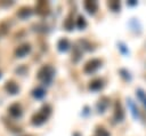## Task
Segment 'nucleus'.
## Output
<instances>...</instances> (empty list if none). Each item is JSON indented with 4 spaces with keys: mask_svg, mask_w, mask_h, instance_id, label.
Wrapping results in <instances>:
<instances>
[{
    "mask_svg": "<svg viewBox=\"0 0 146 136\" xmlns=\"http://www.w3.org/2000/svg\"><path fill=\"white\" fill-rule=\"evenodd\" d=\"M58 49L60 50V51H65V50H67L68 49V47H70V42H68V40L67 39H60L59 41H58Z\"/></svg>",
    "mask_w": 146,
    "mask_h": 136,
    "instance_id": "obj_9",
    "label": "nucleus"
},
{
    "mask_svg": "<svg viewBox=\"0 0 146 136\" xmlns=\"http://www.w3.org/2000/svg\"><path fill=\"white\" fill-rule=\"evenodd\" d=\"M102 87H103V81H102L100 79H95V80H92V81L90 82V85H89V88H90L91 90H99Z\"/></svg>",
    "mask_w": 146,
    "mask_h": 136,
    "instance_id": "obj_8",
    "label": "nucleus"
},
{
    "mask_svg": "<svg viewBox=\"0 0 146 136\" xmlns=\"http://www.w3.org/2000/svg\"><path fill=\"white\" fill-rule=\"evenodd\" d=\"M54 73H55V70L52 66L43 65L38 72V79L43 83H50V81L54 78Z\"/></svg>",
    "mask_w": 146,
    "mask_h": 136,
    "instance_id": "obj_1",
    "label": "nucleus"
},
{
    "mask_svg": "<svg viewBox=\"0 0 146 136\" xmlns=\"http://www.w3.org/2000/svg\"><path fill=\"white\" fill-rule=\"evenodd\" d=\"M138 96H139V98H141V99H143L144 104L146 105V94H145L141 89H138Z\"/></svg>",
    "mask_w": 146,
    "mask_h": 136,
    "instance_id": "obj_18",
    "label": "nucleus"
},
{
    "mask_svg": "<svg viewBox=\"0 0 146 136\" xmlns=\"http://www.w3.org/2000/svg\"><path fill=\"white\" fill-rule=\"evenodd\" d=\"M108 6H110V8H111L112 10L116 11V10L120 8V2H117V1H110V2H108Z\"/></svg>",
    "mask_w": 146,
    "mask_h": 136,
    "instance_id": "obj_16",
    "label": "nucleus"
},
{
    "mask_svg": "<svg viewBox=\"0 0 146 136\" xmlns=\"http://www.w3.org/2000/svg\"><path fill=\"white\" fill-rule=\"evenodd\" d=\"M30 50H31L30 45L24 43V45H21V46L16 49L15 54H16V56H17V57H24L25 55H27V54L30 53Z\"/></svg>",
    "mask_w": 146,
    "mask_h": 136,
    "instance_id": "obj_4",
    "label": "nucleus"
},
{
    "mask_svg": "<svg viewBox=\"0 0 146 136\" xmlns=\"http://www.w3.org/2000/svg\"><path fill=\"white\" fill-rule=\"evenodd\" d=\"M100 65H102V62H100L99 59H97V58H94V59L87 62V64H86L84 67H83V71H84L86 73H92V72H95Z\"/></svg>",
    "mask_w": 146,
    "mask_h": 136,
    "instance_id": "obj_3",
    "label": "nucleus"
},
{
    "mask_svg": "<svg viewBox=\"0 0 146 136\" xmlns=\"http://www.w3.org/2000/svg\"><path fill=\"white\" fill-rule=\"evenodd\" d=\"M129 105H130V109H131V112H132L133 118L137 119V117H138V109L136 107V105L133 104V102L131 99H129Z\"/></svg>",
    "mask_w": 146,
    "mask_h": 136,
    "instance_id": "obj_13",
    "label": "nucleus"
},
{
    "mask_svg": "<svg viewBox=\"0 0 146 136\" xmlns=\"http://www.w3.org/2000/svg\"><path fill=\"white\" fill-rule=\"evenodd\" d=\"M44 94H46V91L42 88H36V89L33 90V96L35 98H42L44 96Z\"/></svg>",
    "mask_w": 146,
    "mask_h": 136,
    "instance_id": "obj_12",
    "label": "nucleus"
},
{
    "mask_svg": "<svg viewBox=\"0 0 146 136\" xmlns=\"http://www.w3.org/2000/svg\"><path fill=\"white\" fill-rule=\"evenodd\" d=\"M123 118H124V112L121 107V104L119 102H116L115 106H114V119L116 121H122Z\"/></svg>",
    "mask_w": 146,
    "mask_h": 136,
    "instance_id": "obj_6",
    "label": "nucleus"
},
{
    "mask_svg": "<svg viewBox=\"0 0 146 136\" xmlns=\"http://www.w3.org/2000/svg\"><path fill=\"white\" fill-rule=\"evenodd\" d=\"M8 111H9V114L14 118L21 117V114H22V109H21V105L18 103H14L13 105H10Z\"/></svg>",
    "mask_w": 146,
    "mask_h": 136,
    "instance_id": "obj_5",
    "label": "nucleus"
},
{
    "mask_svg": "<svg viewBox=\"0 0 146 136\" xmlns=\"http://www.w3.org/2000/svg\"><path fill=\"white\" fill-rule=\"evenodd\" d=\"M50 111H51V109H50L49 105H43L42 109L40 110V112L35 113V114L32 117V123H33V125H36V126L42 125V123L47 120L48 115L50 114Z\"/></svg>",
    "mask_w": 146,
    "mask_h": 136,
    "instance_id": "obj_2",
    "label": "nucleus"
},
{
    "mask_svg": "<svg viewBox=\"0 0 146 136\" xmlns=\"http://www.w3.org/2000/svg\"><path fill=\"white\" fill-rule=\"evenodd\" d=\"M31 15V9L30 8H22L19 11H18V16L22 17V18H26L27 16Z\"/></svg>",
    "mask_w": 146,
    "mask_h": 136,
    "instance_id": "obj_11",
    "label": "nucleus"
},
{
    "mask_svg": "<svg viewBox=\"0 0 146 136\" xmlns=\"http://www.w3.org/2000/svg\"><path fill=\"white\" fill-rule=\"evenodd\" d=\"M76 26H78L79 29H83V27L86 26V21H84V18H83L82 16H80V17L78 18V22H76Z\"/></svg>",
    "mask_w": 146,
    "mask_h": 136,
    "instance_id": "obj_17",
    "label": "nucleus"
},
{
    "mask_svg": "<svg viewBox=\"0 0 146 136\" xmlns=\"http://www.w3.org/2000/svg\"><path fill=\"white\" fill-rule=\"evenodd\" d=\"M96 136H110L108 131L104 128H97L96 130Z\"/></svg>",
    "mask_w": 146,
    "mask_h": 136,
    "instance_id": "obj_15",
    "label": "nucleus"
},
{
    "mask_svg": "<svg viewBox=\"0 0 146 136\" xmlns=\"http://www.w3.org/2000/svg\"><path fill=\"white\" fill-rule=\"evenodd\" d=\"M6 89H7L10 94H16L17 90H18V87H17V85H16L15 82L9 81V82H7V85H6Z\"/></svg>",
    "mask_w": 146,
    "mask_h": 136,
    "instance_id": "obj_10",
    "label": "nucleus"
},
{
    "mask_svg": "<svg viewBox=\"0 0 146 136\" xmlns=\"http://www.w3.org/2000/svg\"><path fill=\"white\" fill-rule=\"evenodd\" d=\"M64 26L66 27V30H72V27H73V21H72V18H71V16H68V17L66 18V21H65V23H64Z\"/></svg>",
    "mask_w": 146,
    "mask_h": 136,
    "instance_id": "obj_14",
    "label": "nucleus"
},
{
    "mask_svg": "<svg viewBox=\"0 0 146 136\" xmlns=\"http://www.w3.org/2000/svg\"><path fill=\"white\" fill-rule=\"evenodd\" d=\"M84 8L87 9L88 13L95 14L96 10H97V8H98V5H97L96 1H86L84 2Z\"/></svg>",
    "mask_w": 146,
    "mask_h": 136,
    "instance_id": "obj_7",
    "label": "nucleus"
}]
</instances>
